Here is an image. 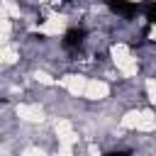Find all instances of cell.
Here are the masks:
<instances>
[{"label": "cell", "instance_id": "obj_1", "mask_svg": "<svg viewBox=\"0 0 156 156\" xmlns=\"http://www.w3.org/2000/svg\"><path fill=\"white\" fill-rule=\"evenodd\" d=\"M112 95H115V83L105 80L102 76H90L80 100L88 102V105H105V102L112 100Z\"/></svg>", "mask_w": 156, "mask_h": 156}, {"label": "cell", "instance_id": "obj_2", "mask_svg": "<svg viewBox=\"0 0 156 156\" xmlns=\"http://www.w3.org/2000/svg\"><path fill=\"white\" fill-rule=\"evenodd\" d=\"M122 2H129V5H141V2H146V0H122Z\"/></svg>", "mask_w": 156, "mask_h": 156}]
</instances>
